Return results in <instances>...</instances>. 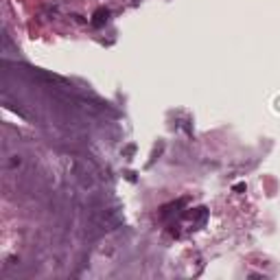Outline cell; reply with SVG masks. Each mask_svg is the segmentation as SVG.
Wrapping results in <instances>:
<instances>
[{
	"mask_svg": "<svg viewBox=\"0 0 280 280\" xmlns=\"http://www.w3.org/2000/svg\"><path fill=\"white\" fill-rule=\"evenodd\" d=\"M108 20H110V9H105V7H99L97 11L92 13V26L94 29H103V26L108 24Z\"/></svg>",
	"mask_w": 280,
	"mask_h": 280,
	"instance_id": "1",
	"label": "cell"
},
{
	"mask_svg": "<svg viewBox=\"0 0 280 280\" xmlns=\"http://www.w3.org/2000/svg\"><path fill=\"white\" fill-rule=\"evenodd\" d=\"M234 191H236V193H245L247 186H245V184H234Z\"/></svg>",
	"mask_w": 280,
	"mask_h": 280,
	"instance_id": "2",
	"label": "cell"
}]
</instances>
